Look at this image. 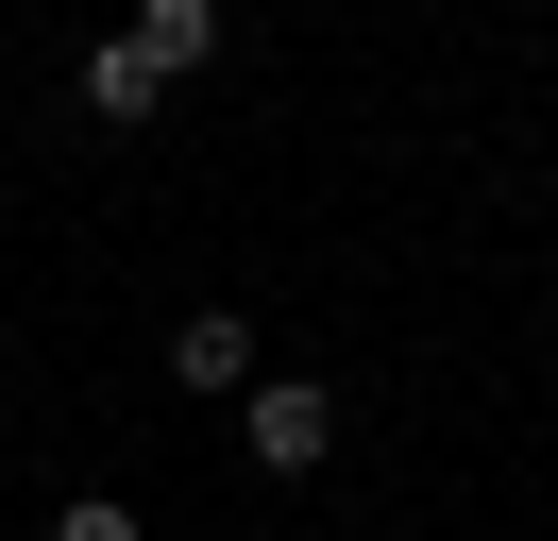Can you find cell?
<instances>
[{
    "label": "cell",
    "instance_id": "5b68a950",
    "mask_svg": "<svg viewBox=\"0 0 558 541\" xmlns=\"http://www.w3.org/2000/svg\"><path fill=\"white\" fill-rule=\"evenodd\" d=\"M51 541H153V525H136L119 491H69V507H51Z\"/></svg>",
    "mask_w": 558,
    "mask_h": 541
},
{
    "label": "cell",
    "instance_id": "3957f363",
    "mask_svg": "<svg viewBox=\"0 0 558 541\" xmlns=\"http://www.w3.org/2000/svg\"><path fill=\"white\" fill-rule=\"evenodd\" d=\"M170 389H254V322L238 304H186L170 322Z\"/></svg>",
    "mask_w": 558,
    "mask_h": 541
},
{
    "label": "cell",
    "instance_id": "6da1fadb",
    "mask_svg": "<svg viewBox=\"0 0 558 541\" xmlns=\"http://www.w3.org/2000/svg\"><path fill=\"white\" fill-rule=\"evenodd\" d=\"M238 457H254V473H322V457H339V389L254 372V389H238Z\"/></svg>",
    "mask_w": 558,
    "mask_h": 541
},
{
    "label": "cell",
    "instance_id": "277c9868",
    "mask_svg": "<svg viewBox=\"0 0 558 541\" xmlns=\"http://www.w3.org/2000/svg\"><path fill=\"white\" fill-rule=\"evenodd\" d=\"M136 51H153V68H170V85H186V68L220 51V0H136Z\"/></svg>",
    "mask_w": 558,
    "mask_h": 541
},
{
    "label": "cell",
    "instance_id": "7a4b0ae2",
    "mask_svg": "<svg viewBox=\"0 0 558 541\" xmlns=\"http://www.w3.org/2000/svg\"><path fill=\"white\" fill-rule=\"evenodd\" d=\"M85 119H102V135H153V119H170V68H153L136 34H102V51H85Z\"/></svg>",
    "mask_w": 558,
    "mask_h": 541
}]
</instances>
